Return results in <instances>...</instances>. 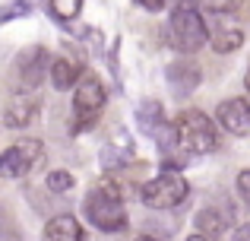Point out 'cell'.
Listing matches in <instances>:
<instances>
[{
    "label": "cell",
    "mask_w": 250,
    "mask_h": 241,
    "mask_svg": "<svg viewBox=\"0 0 250 241\" xmlns=\"http://www.w3.org/2000/svg\"><path fill=\"white\" fill-rule=\"evenodd\" d=\"M83 210H85V219L98 232H124L127 229V210H124L121 187L114 181H102V184L92 187Z\"/></svg>",
    "instance_id": "1"
},
{
    "label": "cell",
    "mask_w": 250,
    "mask_h": 241,
    "mask_svg": "<svg viewBox=\"0 0 250 241\" xmlns=\"http://www.w3.org/2000/svg\"><path fill=\"white\" fill-rule=\"evenodd\" d=\"M171 38L174 48L184 54H193L209 42V25L203 19L196 0H174L171 6Z\"/></svg>",
    "instance_id": "2"
},
{
    "label": "cell",
    "mask_w": 250,
    "mask_h": 241,
    "mask_svg": "<svg viewBox=\"0 0 250 241\" xmlns=\"http://www.w3.org/2000/svg\"><path fill=\"white\" fill-rule=\"evenodd\" d=\"M174 130H177V146L184 153L206 155L219 149V127H215V121L206 111H184L177 118Z\"/></svg>",
    "instance_id": "3"
},
{
    "label": "cell",
    "mask_w": 250,
    "mask_h": 241,
    "mask_svg": "<svg viewBox=\"0 0 250 241\" xmlns=\"http://www.w3.org/2000/svg\"><path fill=\"white\" fill-rule=\"evenodd\" d=\"M140 194H143V203L152 206V210H174V206H181L184 200H187L190 187H187V178H184L177 168L165 165L162 175H155L152 181L143 184Z\"/></svg>",
    "instance_id": "4"
},
{
    "label": "cell",
    "mask_w": 250,
    "mask_h": 241,
    "mask_svg": "<svg viewBox=\"0 0 250 241\" xmlns=\"http://www.w3.org/2000/svg\"><path fill=\"white\" fill-rule=\"evenodd\" d=\"M42 159H44V143L35 140V136H25V140L13 143L6 153H0V175L3 178H22Z\"/></svg>",
    "instance_id": "5"
},
{
    "label": "cell",
    "mask_w": 250,
    "mask_h": 241,
    "mask_svg": "<svg viewBox=\"0 0 250 241\" xmlns=\"http://www.w3.org/2000/svg\"><path fill=\"white\" fill-rule=\"evenodd\" d=\"M104 102H108V95H104V86L98 76L85 73L80 83H76V95H73V111H76V130H85L95 124V118L102 114Z\"/></svg>",
    "instance_id": "6"
},
{
    "label": "cell",
    "mask_w": 250,
    "mask_h": 241,
    "mask_svg": "<svg viewBox=\"0 0 250 241\" xmlns=\"http://www.w3.org/2000/svg\"><path fill=\"white\" fill-rule=\"evenodd\" d=\"M136 118H140V127L159 143L162 153H171V149L177 146V130H174V124L165 118V111H162L159 102H146V105H140Z\"/></svg>",
    "instance_id": "7"
},
{
    "label": "cell",
    "mask_w": 250,
    "mask_h": 241,
    "mask_svg": "<svg viewBox=\"0 0 250 241\" xmlns=\"http://www.w3.org/2000/svg\"><path fill=\"white\" fill-rule=\"evenodd\" d=\"M16 73H19V83L25 89H35L44 80V73H51V54L44 48H38V44L35 48H25L16 57Z\"/></svg>",
    "instance_id": "8"
},
{
    "label": "cell",
    "mask_w": 250,
    "mask_h": 241,
    "mask_svg": "<svg viewBox=\"0 0 250 241\" xmlns=\"http://www.w3.org/2000/svg\"><path fill=\"white\" fill-rule=\"evenodd\" d=\"M215 121L234 136H250V102L247 99H225L215 108Z\"/></svg>",
    "instance_id": "9"
},
{
    "label": "cell",
    "mask_w": 250,
    "mask_h": 241,
    "mask_svg": "<svg viewBox=\"0 0 250 241\" xmlns=\"http://www.w3.org/2000/svg\"><path fill=\"white\" fill-rule=\"evenodd\" d=\"M38 111H42L38 95H32L29 89H22V92L10 95V102H6V108H3V121H6V127H29V124L38 118Z\"/></svg>",
    "instance_id": "10"
},
{
    "label": "cell",
    "mask_w": 250,
    "mask_h": 241,
    "mask_svg": "<svg viewBox=\"0 0 250 241\" xmlns=\"http://www.w3.org/2000/svg\"><path fill=\"white\" fill-rule=\"evenodd\" d=\"M165 76H168V86H171V92H174L177 99H187V95L200 86V80H203L200 67H196L193 61H177V64H171Z\"/></svg>",
    "instance_id": "11"
},
{
    "label": "cell",
    "mask_w": 250,
    "mask_h": 241,
    "mask_svg": "<svg viewBox=\"0 0 250 241\" xmlns=\"http://www.w3.org/2000/svg\"><path fill=\"white\" fill-rule=\"evenodd\" d=\"M209 42H212V48L219 51V54L238 51L241 44H244V29H241V25L231 19V13H225V16L219 19V25L209 32Z\"/></svg>",
    "instance_id": "12"
},
{
    "label": "cell",
    "mask_w": 250,
    "mask_h": 241,
    "mask_svg": "<svg viewBox=\"0 0 250 241\" xmlns=\"http://www.w3.org/2000/svg\"><path fill=\"white\" fill-rule=\"evenodd\" d=\"M44 241H83V225L73 216H54L44 225Z\"/></svg>",
    "instance_id": "13"
},
{
    "label": "cell",
    "mask_w": 250,
    "mask_h": 241,
    "mask_svg": "<svg viewBox=\"0 0 250 241\" xmlns=\"http://www.w3.org/2000/svg\"><path fill=\"white\" fill-rule=\"evenodd\" d=\"M83 80V70L76 61H70V57H57V61H51V83H54V89H70L76 86V83Z\"/></svg>",
    "instance_id": "14"
},
{
    "label": "cell",
    "mask_w": 250,
    "mask_h": 241,
    "mask_svg": "<svg viewBox=\"0 0 250 241\" xmlns=\"http://www.w3.org/2000/svg\"><path fill=\"white\" fill-rule=\"evenodd\" d=\"M225 216L222 213H215V210H203V213H196V229L203 232V235H209V238H215V235H222L225 232Z\"/></svg>",
    "instance_id": "15"
},
{
    "label": "cell",
    "mask_w": 250,
    "mask_h": 241,
    "mask_svg": "<svg viewBox=\"0 0 250 241\" xmlns=\"http://www.w3.org/2000/svg\"><path fill=\"white\" fill-rule=\"evenodd\" d=\"M48 3H51L54 19H61V22L76 19V16H80V10H83V0H48Z\"/></svg>",
    "instance_id": "16"
},
{
    "label": "cell",
    "mask_w": 250,
    "mask_h": 241,
    "mask_svg": "<svg viewBox=\"0 0 250 241\" xmlns=\"http://www.w3.org/2000/svg\"><path fill=\"white\" fill-rule=\"evenodd\" d=\"M70 187H73V175H70V172L57 168V172H51V175H48V191H54V194H67Z\"/></svg>",
    "instance_id": "17"
},
{
    "label": "cell",
    "mask_w": 250,
    "mask_h": 241,
    "mask_svg": "<svg viewBox=\"0 0 250 241\" xmlns=\"http://www.w3.org/2000/svg\"><path fill=\"white\" fill-rule=\"evenodd\" d=\"M203 6H206L209 13H215V16H225V13H234L244 0H200Z\"/></svg>",
    "instance_id": "18"
},
{
    "label": "cell",
    "mask_w": 250,
    "mask_h": 241,
    "mask_svg": "<svg viewBox=\"0 0 250 241\" xmlns=\"http://www.w3.org/2000/svg\"><path fill=\"white\" fill-rule=\"evenodd\" d=\"M29 10H32V3H29V0H16V3L3 6V10H0V25H3V22H10V19H16V16H25Z\"/></svg>",
    "instance_id": "19"
},
{
    "label": "cell",
    "mask_w": 250,
    "mask_h": 241,
    "mask_svg": "<svg viewBox=\"0 0 250 241\" xmlns=\"http://www.w3.org/2000/svg\"><path fill=\"white\" fill-rule=\"evenodd\" d=\"M238 194H241V200L250 206V172H241L238 175Z\"/></svg>",
    "instance_id": "20"
},
{
    "label": "cell",
    "mask_w": 250,
    "mask_h": 241,
    "mask_svg": "<svg viewBox=\"0 0 250 241\" xmlns=\"http://www.w3.org/2000/svg\"><path fill=\"white\" fill-rule=\"evenodd\" d=\"M136 3H140L143 10H149V13H159V10H165V0H136Z\"/></svg>",
    "instance_id": "21"
},
{
    "label": "cell",
    "mask_w": 250,
    "mask_h": 241,
    "mask_svg": "<svg viewBox=\"0 0 250 241\" xmlns=\"http://www.w3.org/2000/svg\"><path fill=\"white\" fill-rule=\"evenodd\" d=\"M228 241H250V222L247 225H238V229L231 232V238Z\"/></svg>",
    "instance_id": "22"
},
{
    "label": "cell",
    "mask_w": 250,
    "mask_h": 241,
    "mask_svg": "<svg viewBox=\"0 0 250 241\" xmlns=\"http://www.w3.org/2000/svg\"><path fill=\"white\" fill-rule=\"evenodd\" d=\"M187 241H215V238H209V235H203V232H196V235H190Z\"/></svg>",
    "instance_id": "23"
},
{
    "label": "cell",
    "mask_w": 250,
    "mask_h": 241,
    "mask_svg": "<svg viewBox=\"0 0 250 241\" xmlns=\"http://www.w3.org/2000/svg\"><path fill=\"white\" fill-rule=\"evenodd\" d=\"M136 241H162V238H155V235H140Z\"/></svg>",
    "instance_id": "24"
},
{
    "label": "cell",
    "mask_w": 250,
    "mask_h": 241,
    "mask_svg": "<svg viewBox=\"0 0 250 241\" xmlns=\"http://www.w3.org/2000/svg\"><path fill=\"white\" fill-rule=\"evenodd\" d=\"M244 83H247V92H250V67H247V80Z\"/></svg>",
    "instance_id": "25"
}]
</instances>
